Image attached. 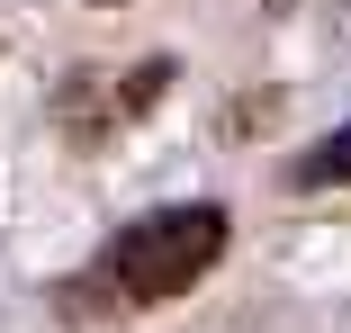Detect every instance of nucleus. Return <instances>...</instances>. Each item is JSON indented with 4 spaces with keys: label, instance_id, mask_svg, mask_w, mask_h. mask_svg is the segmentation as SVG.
I'll return each instance as SVG.
<instances>
[{
    "label": "nucleus",
    "instance_id": "1",
    "mask_svg": "<svg viewBox=\"0 0 351 333\" xmlns=\"http://www.w3.org/2000/svg\"><path fill=\"white\" fill-rule=\"evenodd\" d=\"M217 261H226V208H162V217H135L99 252V280L117 306H162V297H189Z\"/></svg>",
    "mask_w": 351,
    "mask_h": 333
},
{
    "label": "nucleus",
    "instance_id": "2",
    "mask_svg": "<svg viewBox=\"0 0 351 333\" xmlns=\"http://www.w3.org/2000/svg\"><path fill=\"white\" fill-rule=\"evenodd\" d=\"M289 189H351V117L333 126L324 145H306V153L289 162Z\"/></svg>",
    "mask_w": 351,
    "mask_h": 333
},
{
    "label": "nucleus",
    "instance_id": "3",
    "mask_svg": "<svg viewBox=\"0 0 351 333\" xmlns=\"http://www.w3.org/2000/svg\"><path fill=\"white\" fill-rule=\"evenodd\" d=\"M162 90H171V63H162V54H154V63H135V73H126V82H117V99H108V117H117V126H126V117H135V108H154V99H162Z\"/></svg>",
    "mask_w": 351,
    "mask_h": 333
},
{
    "label": "nucleus",
    "instance_id": "4",
    "mask_svg": "<svg viewBox=\"0 0 351 333\" xmlns=\"http://www.w3.org/2000/svg\"><path fill=\"white\" fill-rule=\"evenodd\" d=\"M99 10H117V0H99Z\"/></svg>",
    "mask_w": 351,
    "mask_h": 333
}]
</instances>
